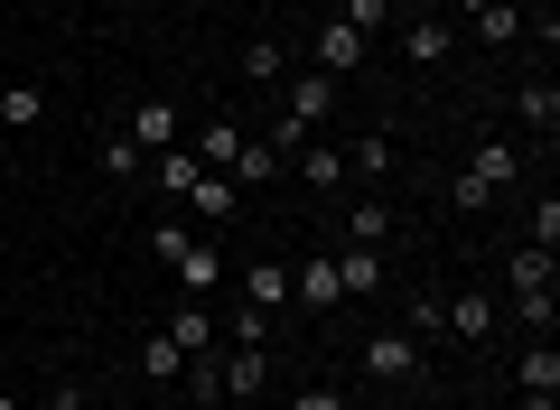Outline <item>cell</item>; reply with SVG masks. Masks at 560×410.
Returning <instances> with one entry per match:
<instances>
[{"instance_id": "cell-1", "label": "cell", "mask_w": 560, "mask_h": 410, "mask_svg": "<svg viewBox=\"0 0 560 410\" xmlns=\"http://www.w3.org/2000/svg\"><path fill=\"white\" fill-rule=\"evenodd\" d=\"M150 253H160L168 271H178V290H187V298H215V290H224V253H215L206 234H187L178 215H168V224H150Z\"/></svg>"}, {"instance_id": "cell-2", "label": "cell", "mask_w": 560, "mask_h": 410, "mask_svg": "<svg viewBox=\"0 0 560 410\" xmlns=\"http://www.w3.org/2000/svg\"><path fill=\"white\" fill-rule=\"evenodd\" d=\"M504 187H523V150H514V140H477V150H467V168H458V187H448V196H458L467 215H477V206H495Z\"/></svg>"}, {"instance_id": "cell-3", "label": "cell", "mask_w": 560, "mask_h": 410, "mask_svg": "<svg viewBox=\"0 0 560 410\" xmlns=\"http://www.w3.org/2000/svg\"><path fill=\"white\" fill-rule=\"evenodd\" d=\"M504 280H514V317H523V327H551V298H560V290H551V280H560L551 253H533V243H523Z\"/></svg>"}, {"instance_id": "cell-4", "label": "cell", "mask_w": 560, "mask_h": 410, "mask_svg": "<svg viewBox=\"0 0 560 410\" xmlns=\"http://www.w3.org/2000/svg\"><path fill=\"white\" fill-rule=\"evenodd\" d=\"M355 364L374 373V383H420V364H430V354H420V336L383 327V336H364V345H355Z\"/></svg>"}, {"instance_id": "cell-5", "label": "cell", "mask_w": 560, "mask_h": 410, "mask_svg": "<svg viewBox=\"0 0 560 410\" xmlns=\"http://www.w3.org/2000/svg\"><path fill=\"white\" fill-rule=\"evenodd\" d=\"M121 140H131L140 159H160V150H178V140H187V121H178V103L150 94V103H131V113H121Z\"/></svg>"}, {"instance_id": "cell-6", "label": "cell", "mask_w": 560, "mask_h": 410, "mask_svg": "<svg viewBox=\"0 0 560 410\" xmlns=\"http://www.w3.org/2000/svg\"><path fill=\"white\" fill-rule=\"evenodd\" d=\"M495 298L486 290H458V298H440V336H458V345H486V336H495Z\"/></svg>"}, {"instance_id": "cell-7", "label": "cell", "mask_w": 560, "mask_h": 410, "mask_svg": "<svg viewBox=\"0 0 560 410\" xmlns=\"http://www.w3.org/2000/svg\"><path fill=\"white\" fill-rule=\"evenodd\" d=\"M280 84H290V94H280V113L308 121V131H327V113H337V75H318V66H308V75H280Z\"/></svg>"}, {"instance_id": "cell-8", "label": "cell", "mask_w": 560, "mask_h": 410, "mask_svg": "<svg viewBox=\"0 0 560 410\" xmlns=\"http://www.w3.org/2000/svg\"><path fill=\"white\" fill-rule=\"evenodd\" d=\"M337 290H346V298H383V290H393L383 243H346V253H337Z\"/></svg>"}, {"instance_id": "cell-9", "label": "cell", "mask_w": 560, "mask_h": 410, "mask_svg": "<svg viewBox=\"0 0 560 410\" xmlns=\"http://www.w3.org/2000/svg\"><path fill=\"white\" fill-rule=\"evenodd\" d=\"M261 383H271V345H224V354H215V391H234V401H253Z\"/></svg>"}, {"instance_id": "cell-10", "label": "cell", "mask_w": 560, "mask_h": 410, "mask_svg": "<svg viewBox=\"0 0 560 410\" xmlns=\"http://www.w3.org/2000/svg\"><path fill=\"white\" fill-rule=\"evenodd\" d=\"M448 47H458V20H440V10H420V20H401V66H440Z\"/></svg>"}, {"instance_id": "cell-11", "label": "cell", "mask_w": 560, "mask_h": 410, "mask_svg": "<svg viewBox=\"0 0 560 410\" xmlns=\"http://www.w3.org/2000/svg\"><path fill=\"white\" fill-rule=\"evenodd\" d=\"M290 298H300L308 317H327V308H337V298H346V290H337V253H308L300 271H290Z\"/></svg>"}, {"instance_id": "cell-12", "label": "cell", "mask_w": 560, "mask_h": 410, "mask_svg": "<svg viewBox=\"0 0 560 410\" xmlns=\"http://www.w3.org/2000/svg\"><path fill=\"white\" fill-rule=\"evenodd\" d=\"M187 150H197V168H234V150H243V121L234 113H215V121H197V131H187Z\"/></svg>"}, {"instance_id": "cell-13", "label": "cell", "mask_w": 560, "mask_h": 410, "mask_svg": "<svg viewBox=\"0 0 560 410\" xmlns=\"http://www.w3.org/2000/svg\"><path fill=\"white\" fill-rule=\"evenodd\" d=\"M243 308H261V317L290 308V261H243Z\"/></svg>"}, {"instance_id": "cell-14", "label": "cell", "mask_w": 560, "mask_h": 410, "mask_svg": "<svg viewBox=\"0 0 560 410\" xmlns=\"http://www.w3.org/2000/svg\"><path fill=\"white\" fill-rule=\"evenodd\" d=\"M280 168H300L318 196H327V187H346V150H327V140H300V150L280 159Z\"/></svg>"}, {"instance_id": "cell-15", "label": "cell", "mask_w": 560, "mask_h": 410, "mask_svg": "<svg viewBox=\"0 0 560 410\" xmlns=\"http://www.w3.org/2000/svg\"><path fill=\"white\" fill-rule=\"evenodd\" d=\"M160 336H168L178 354H215V317H206L197 298H187V308H168V327H160Z\"/></svg>"}, {"instance_id": "cell-16", "label": "cell", "mask_w": 560, "mask_h": 410, "mask_svg": "<svg viewBox=\"0 0 560 410\" xmlns=\"http://www.w3.org/2000/svg\"><path fill=\"white\" fill-rule=\"evenodd\" d=\"M355 66H364V38L346 20H327L318 28V75H355Z\"/></svg>"}, {"instance_id": "cell-17", "label": "cell", "mask_w": 560, "mask_h": 410, "mask_svg": "<svg viewBox=\"0 0 560 410\" xmlns=\"http://www.w3.org/2000/svg\"><path fill=\"white\" fill-rule=\"evenodd\" d=\"M514 113L533 121L541 140H551V131H560V84H551V75H533V84H523V94H514Z\"/></svg>"}, {"instance_id": "cell-18", "label": "cell", "mask_w": 560, "mask_h": 410, "mask_svg": "<svg viewBox=\"0 0 560 410\" xmlns=\"http://www.w3.org/2000/svg\"><path fill=\"white\" fill-rule=\"evenodd\" d=\"M197 150H187V140H178V150H160V196H168V206H187V196H197Z\"/></svg>"}, {"instance_id": "cell-19", "label": "cell", "mask_w": 560, "mask_h": 410, "mask_svg": "<svg viewBox=\"0 0 560 410\" xmlns=\"http://www.w3.org/2000/svg\"><path fill=\"white\" fill-rule=\"evenodd\" d=\"M224 177H234V187H271V177H280V150H261V140L243 131V150H234V168H224Z\"/></svg>"}, {"instance_id": "cell-20", "label": "cell", "mask_w": 560, "mask_h": 410, "mask_svg": "<svg viewBox=\"0 0 560 410\" xmlns=\"http://www.w3.org/2000/svg\"><path fill=\"white\" fill-rule=\"evenodd\" d=\"M0 121H10V131L47 121V84H0Z\"/></svg>"}, {"instance_id": "cell-21", "label": "cell", "mask_w": 560, "mask_h": 410, "mask_svg": "<svg viewBox=\"0 0 560 410\" xmlns=\"http://www.w3.org/2000/svg\"><path fill=\"white\" fill-rule=\"evenodd\" d=\"M477 38L486 47H514L523 38V0H486V10H477Z\"/></svg>"}, {"instance_id": "cell-22", "label": "cell", "mask_w": 560, "mask_h": 410, "mask_svg": "<svg viewBox=\"0 0 560 410\" xmlns=\"http://www.w3.org/2000/svg\"><path fill=\"white\" fill-rule=\"evenodd\" d=\"M187 206H197V215L215 224V215H234V206H243V187H234V177H215V168H206V177H197V196H187Z\"/></svg>"}, {"instance_id": "cell-23", "label": "cell", "mask_w": 560, "mask_h": 410, "mask_svg": "<svg viewBox=\"0 0 560 410\" xmlns=\"http://www.w3.org/2000/svg\"><path fill=\"white\" fill-rule=\"evenodd\" d=\"M514 383H523V391H560V354H551V345L514 354Z\"/></svg>"}, {"instance_id": "cell-24", "label": "cell", "mask_w": 560, "mask_h": 410, "mask_svg": "<svg viewBox=\"0 0 560 410\" xmlns=\"http://www.w3.org/2000/svg\"><path fill=\"white\" fill-rule=\"evenodd\" d=\"M346 243H393V206H346Z\"/></svg>"}, {"instance_id": "cell-25", "label": "cell", "mask_w": 560, "mask_h": 410, "mask_svg": "<svg viewBox=\"0 0 560 410\" xmlns=\"http://www.w3.org/2000/svg\"><path fill=\"white\" fill-rule=\"evenodd\" d=\"M280 75H290V57H280L271 38H253V47H243V84H280Z\"/></svg>"}, {"instance_id": "cell-26", "label": "cell", "mask_w": 560, "mask_h": 410, "mask_svg": "<svg viewBox=\"0 0 560 410\" xmlns=\"http://www.w3.org/2000/svg\"><path fill=\"white\" fill-rule=\"evenodd\" d=\"M346 168H355V177H393V140H383V131H364L355 150H346Z\"/></svg>"}, {"instance_id": "cell-27", "label": "cell", "mask_w": 560, "mask_h": 410, "mask_svg": "<svg viewBox=\"0 0 560 410\" xmlns=\"http://www.w3.org/2000/svg\"><path fill=\"white\" fill-rule=\"evenodd\" d=\"M94 159H103V177H113V187H121V177H140V150H131L121 131H103V140H94Z\"/></svg>"}, {"instance_id": "cell-28", "label": "cell", "mask_w": 560, "mask_h": 410, "mask_svg": "<svg viewBox=\"0 0 560 410\" xmlns=\"http://www.w3.org/2000/svg\"><path fill=\"white\" fill-rule=\"evenodd\" d=\"M140 373H150V383H178V373H187V354L168 345V336H150V345H140Z\"/></svg>"}, {"instance_id": "cell-29", "label": "cell", "mask_w": 560, "mask_h": 410, "mask_svg": "<svg viewBox=\"0 0 560 410\" xmlns=\"http://www.w3.org/2000/svg\"><path fill=\"white\" fill-rule=\"evenodd\" d=\"M337 20H346V28H355V38H374V28H393V0H346Z\"/></svg>"}, {"instance_id": "cell-30", "label": "cell", "mask_w": 560, "mask_h": 410, "mask_svg": "<svg viewBox=\"0 0 560 410\" xmlns=\"http://www.w3.org/2000/svg\"><path fill=\"white\" fill-rule=\"evenodd\" d=\"M261 150H280V159H290V150H300V140H308V121H290V113H271V121H261Z\"/></svg>"}, {"instance_id": "cell-31", "label": "cell", "mask_w": 560, "mask_h": 410, "mask_svg": "<svg viewBox=\"0 0 560 410\" xmlns=\"http://www.w3.org/2000/svg\"><path fill=\"white\" fill-rule=\"evenodd\" d=\"M224 345H271V317H261V308H234V327H224Z\"/></svg>"}, {"instance_id": "cell-32", "label": "cell", "mask_w": 560, "mask_h": 410, "mask_svg": "<svg viewBox=\"0 0 560 410\" xmlns=\"http://www.w3.org/2000/svg\"><path fill=\"white\" fill-rule=\"evenodd\" d=\"M401 336H420V345L440 336V290H420V298H411V327H401Z\"/></svg>"}, {"instance_id": "cell-33", "label": "cell", "mask_w": 560, "mask_h": 410, "mask_svg": "<svg viewBox=\"0 0 560 410\" xmlns=\"http://www.w3.org/2000/svg\"><path fill=\"white\" fill-rule=\"evenodd\" d=\"M290 410H346V391L337 383H300V391H290Z\"/></svg>"}, {"instance_id": "cell-34", "label": "cell", "mask_w": 560, "mask_h": 410, "mask_svg": "<svg viewBox=\"0 0 560 410\" xmlns=\"http://www.w3.org/2000/svg\"><path fill=\"white\" fill-rule=\"evenodd\" d=\"M551 243H560V206L541 196V206H533V253H551Z\"/></svg>"}, {"instance_id": "cell-35", "label": "cell", "mask_w": 560, "mask_h": 410, "mask_svg": "<svg viewBox=\"0 0 560 410\" xmlns=\"http://www.w3.org/2000/svg\"><path fill=\"white\" fill-rule=\"evenodd\" d=\"M523 410H560V391H523Z\"/></svg>"}, {"instance_id": "cell-36", "label": "cell", "mask_w": 560, "mask_h": 410, "mask_svg": "<svg viewBox=\"0 0 560 410\" xmlns=\"http://www.w3.org/2000/svg\"><path fill=\"white\" fill-rule=\"evenodd\" d=\"M477 10H486V0H458V20H477Z\"/></svg>"}, {"instance_id": "cell-37", "label": "cell", "mask_w": 560, "mask_h": 410, "mask_svg": "<svg viewBox=\"0 0 560 410\" xmlns=\"http://www.w3.org/2000/svg\"><path fill=\"white\" fill-rule=\"evenodd\" d=\"M57 410H84V401H75V391H57Z\"/></svg>"}, {"instance_id": "cell-38", "label": "cell", "mask_w": 560, "mask_h": 410, "mask_svg": "<svg viewBox=\"0 0 560 410\" xmlns=\"http://www.w3.org/2000/svg\"><path fill=\"white\" fill-rule=\"evenodd\" d=\"M0 410H10V401H0Z\"/></svg>"}, {"instance_id": "cell-39", "label": "cell", "mask_w": 560, "mask_h": 410, "mask_svg": "<svg viewBox=\"0 0 560 410\" xmlns=\"http://www.w3.org/2000/svg\"><path fill=\"white\" fill-rule=\"evenodd\" d=\"M393 10H401V0H393Z\"/></svg>"}]
</instances>
